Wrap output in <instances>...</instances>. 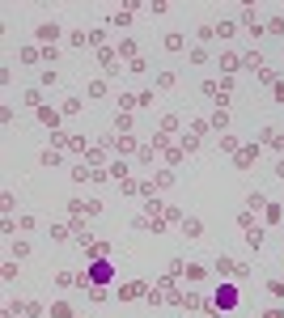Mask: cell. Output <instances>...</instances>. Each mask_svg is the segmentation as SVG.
<instances>
[{"label":"cell","mask_w":284,"mask_h":318,"mask_svg":"<svg viewBox=\"0 0 284 318\" xmlns=\"http://www.w3.org/2000/svg\"><path fill=\"white\" fill-rule=\"evenodd\" d=\"M21 60H26V64H38V60H42V51H34V47H26V51H21Z\"/></svg>","instance_id":"9"},{"label":"cell","mask_w":284,"mask_h":318,"mask_svg":"<svg viewBox=\"0 0 284 318\" xmlns=\"http://www.w3.org/2000/svg\"><path fill=\"white\" fill-rule=\"evenodd\" d=\"M110 21H115V26H127V21H132V9H115V13H110Z\"/></svg>","instance_id":"5"},{"label":"cell","mask_w":284,"mask_h":318,"mask_svg":"<svg viewBox=\"0 0 284 318\" xmlns=\"http://www.w3.org/2000/svg\"><path fill=\"white\" fill-rule=\"evenodd\" d=\"M166 51H182V34H166Z\"/></svg>","instance_id":"7"},{"label":"cell","mask_w":284,"mask_h":318,"mask_svg":"<svg viewBox=\"0 0 284 318\" xmlns=\"http://www.w3.org/2000/svg\"><path fill=\"white\" fill-rule=\"evenodd\" d=\"M51 318H72V310H68V306H55V310H51Z\"/></svg>","instance_id":"10"},{"label":"cell","mask_w":284,"mask_h":318,"mask_svg":"<svg viewBox=\"0 0 284 318\" xmlns=\"http://www.w3.org/2000/svg\"><path fill=\"white\" fill-rule=\"evenodd\" d=\"M38 119H42V123H47V127H55V123H60V115H55L51 106H42V110H38Z\"/></svg>","instance_id":"4"},{"label":"cell","mask_w":284,"mask_h":318,"mask_svg":"<svg viewBox=\"0 0 284 318\" xmlns=\"http://www.w3.org/2000/svg\"><path fill=\"white\" fill-rule=\"evenodd\" d=\"M246 242H250L254 250H259V246H263V229H246Z\"/></svg>","instance_id":"6"},{"label":"cell","mask_w":284,"mask_h":318,"mask_svg":"<svg viewBox=\"0 0 284 318\" xmlns=\"http://www.w3.org/2000/svg\"><path fill=\"white\" fill-rule=\"evenodd\" d=\"M216 306H221V310H233V306H238V288H233V284H221V288H216Z\"/></svg>","instance_id":"2"},{"label":"cell","mask_w":284,"mask_h":318,"mask_svg":"<svg viewBox=\"0 0 284 318\" xmlns=\"http://www.w3.org/2000/svg\"><path fill=\"white\" fill-rule=\"evenodd\" d=\"M110 276H115V267L106 263V259H98V263H94V267H89V272L81 276V284H106Z\"/></svg>","instance_id":"1"},{"label":"cell","mask_w":284,"mask_h":318,"mask_svg":"<svg viewBox=\"0 0 284 318\" xmlns=\"http://www.w3.org/2000/svg\"><path fill=\"white\" fill-rule=\"evenodd\" d=\"M267 288H272V297H284V280H272Z\"/></svg>","instance_id":"11"},{"label":"cell","mask_w":284,"mask_h":318,"mask_svg":"<svg viewBox=\"0 0 284 318\" xmlns=\"http://www.w3.org/2000/svg\"><path fill=\"white\" fill-rule=\"evenodd\" d=\"M34 34H38V42H55V38H60V26H55V21H42Z\"/></svg>","instance_id":"3"},{"label":"cell","mask_w":284,"mask_h":318,"mask_svg":"<svg viewBox=\"0 0 284 318\" xmlns=\"http://www.w3.org/2000/svg\"><path fill=\"white\" fill-rule=\"evenodd\" d=\"M263 318H284V310H267V314Z\"/></svg>","instance_id":"12"},{"label":"cell","mask_w":284,"mask_h":318,"mask_svg":"<svg viewBox=\"0 0 284 318\" xmlns=\"http://www.w3.org/2000/svg\"><path fill=\"white\" fill-rule=\"evenodd\" d=\"M254 157H259V148H246V153H238V166H250Z\"/></svg>","instance_id":"8"},{"label":"cell","mask_w":284,"mask_h":318,"mask_svg":"<svg viewBox=\"0 0 284 318\" xmlns=\"http://www.w3.org/2000/svg\"><path fill=\"white\" fill-rule=\"evenodd\" d=\"M276 174H280V178H284V161H276Z\"/></svg>","instance_id":"13"}]
</instances>
